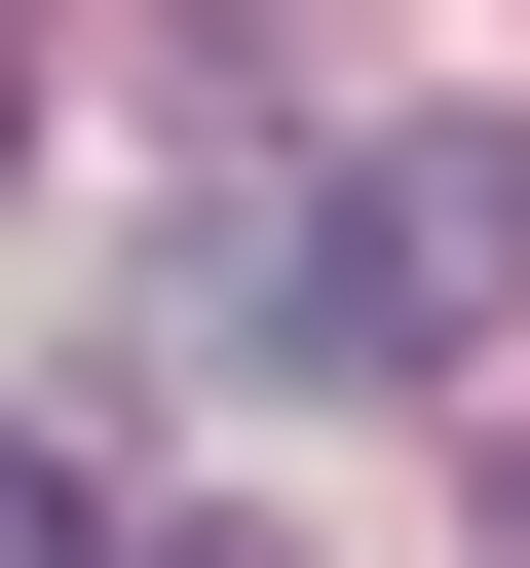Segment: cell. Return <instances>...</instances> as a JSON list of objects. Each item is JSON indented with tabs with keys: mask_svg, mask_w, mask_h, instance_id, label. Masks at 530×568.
<instances>
[{
	"mask_svg": "<svg viewBox=\"0 0 530 568\" xmlns=\"http://www.w3.org/2000/svg\"><path fill=\"white\" fill-rule=\"evenodd\" d=\"M0 152H39V77H0Z\"/></svg>",
	"mask_w": 530,
	"mask_h": 568,
	"instance_id": "cell-3",
	"label": "cell"
},
{
	"mask_svg": "<svg viewBox=\"0 0 530 568\" xmlns=\"http://www.w3.org/2000/svg\"><path fill=\"white\" fill-rule=\"evenodd\" d=\"M190 568H265V530H190Z\"/></svg>",
	"mask_w": 530,
	"mask_h": 568,
	"instance_id": "cell-4",
	"label": "cell"
},
{
	"mask_svg": "<svg viewBox=\"0 0 530 568\" xmlns=\"http://www.w3.org/2000/svg\"><path fill=\"white\" fill-rule=\"evenodd\" d=\"M492 304H530V152L492 114H342L265 190V265H227L265 379H492Z\"/></svg>",
	"mask_w": 530,
	"mask_h": 568,
	"instance_id": "cell-1",
	"label": "cell"
},
{
	"mask_svg": "<svg viewBox=\"0 0 530 568\" xmlns=\"http://www.w3.org/2000/svg\"><path fill=\"white\" fill-rule=\"evenodd\" d=\"M0 568H114V530H77V455H39V417H0Z\"/></svg>",
	"mask_w": 530,
	"mask_h": 568,
	"instance_id": "cell-2",
	"label": "cell"
}]
</instances>
